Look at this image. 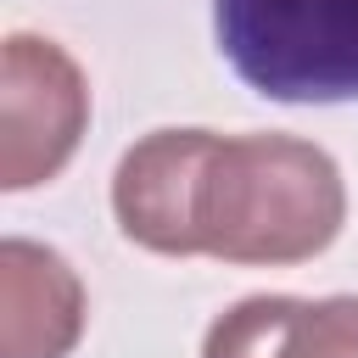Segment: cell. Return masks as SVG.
<instances>
[{
  "mask_svg": "<svg viewBox=\"0 0 358 358\" xmlns=\"http://www.w3.org/2000/svg\"><path fill=\"white\" fill-rule=\"evenodd\" d=\"M117 229L157 257L285 268L347 224V185L324 145L296 134L151 129L112 173Z\"/></svg>",
  "mask_w": 358,
  "mask_h": 358,
  "instance_id": "1",
  "label": "cell"
},
{
  "mask_svg": "<svg viewBox=\"0 0 358 358\" xmlns=\"http://www.w3.org/2000/svg\"><path fill=\"white\" fill-rule=\"evenodd\" d=\"M224 62L268 101H358V0H213Z\"/></svg>",
  "mask_w": 358,
  "mask_h": 358,
  "instance_id": "2",
  "label": "cell"
},
{
  "mask_svg": "<svg viewBox=\"0 0 358 358\" xmlns=\"http://www.w3.org/2000/svg\"><path fill=\"white\" fill-rule=\"evenodd\" d=\"M90 129L84 67L45 34H6L0 45V190L56 179Z\"/></svg>",
  "mask_w": 358,
  "mask_h": 358,
  "instance_id": "3",
  "label": "cell"
},
{
  "mask_svg": "<svg viewBox=\"0 0 358 358\" xmlns=\"http://www.w3.org/2000/svg\"><path fill=\"white\" fill-rule=\"evenodd\" d=\"M84 280L39 241H0V358H67L84 336Z\"/></svg>",
  "mask_w": 358,
  "mask_h": 358,
  "instance_id": "4",
  "label": "cell"
},
{
  "mask_svg": "<svg viewBox=\"0 0 358 358\" xmlns=\"http://www.w3.org/2000/svg\"><path fill=\"white\" fill-rule=\"evenodd\" d=\"M201 358H358V296H241L207 324Z\"/></svg>",
  "mask_w": 358,
  "mask_h": 358,
  "instance_id": "5",
  "label": "cell"
}]
</instances>
